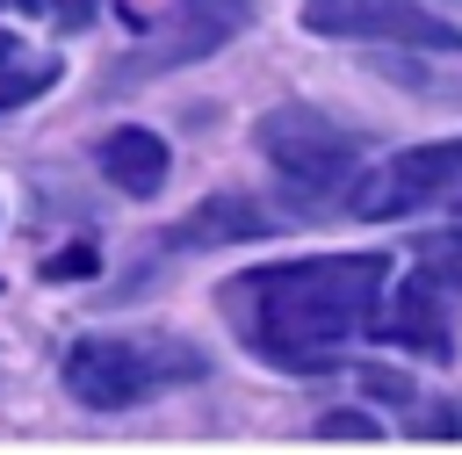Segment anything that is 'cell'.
Segmentation results:
<instances>
[{"mask_svg": "<svg viewBox=\"0 0 462 455\" xmlns=\"http://www.w3.org/2000/svg\"><path fill=\"white\" fill-rule=\"evenodd\" d=\"M43 87H58V51H22L14 36H0V108H22Z\"/></svg>", "mask_w": 462, "mask_h": 455, "instance_id": "obj_10", "label": "cell"}, {"mask_svg": "<svg viewBox=\"0 0 462 455\" xmlns=\"http://www.w3.org/2000/svg\"><path fill=\"white\" fill-rule=\"evenodd\" d=\"M87 267H94V253H87V246H72V253H65V260H58V253H51V267H43V274H51V282H58V274H65V282H72V274H87Z\"/></svg>", "mask_w": 462, "mask_h": 455, "instance_id": "obj_12", "label": "cell"}, {"mask_svg": "<svg viewBox=\"0 0 462 455\" xmlns=\"http://www.w3.org/2000/svg\"><path fill=\"white\" fill-rule=\"evenodd\" d=\"M303 29L361 36V43H404V51H462V29L426 14L419 0H303Z\"/></svg>", "mask_w": 462, "mask_h": 455, "instance_id": "obj_5", "label": "cell"}, {"mask_svg": "<svg viewBox=\"0 0 462 455\" xmlns=\"http://www.w3.org/2000/svg\"><path fill=\"white\" fill-rule=\"evenodd\" d=\"M260 152H267V166H274L296 195H310V202L346 195V188H354V166H361V144H354L332 116H318L310 101L267 108V116H260Z\"/></svg>", "mask_w": 462, "mask_h": 455, "instance_id": "obj_3", "label": "cell"}, {"mask_svg": "<svg viewBox=\"0 0 462 455\" xmlns=\"http://www.w3.org/2000/svg\"><path fill=\"white\" fill-rule=\"evenodd\" d=\"M253 22V0H173V14L137 43V58L123 65V79H144V72H173V65H195L209 51H224L238 29Z\"/></svg>", "mask_w": 462, "mask_h": 455, "instance_id": "obj_6", "label": "cell"}, {"mask_svg": "<svg viewBox=\"0 0 462 455\" xmlns=\"http://www.w3.org/2000/svg\"><path fill=\"white\" fill-rule=\"evenodd\" d=\"M260 231H274V217H260L253 202H231V195H217V202H202L173 238L180 246H209V238H260Z\"/></svg>", "mask_w": 462, "mask_h": 455, "instance_id": "obj_9", "label": "cell"}, {"mask_svg": "<svg viewBox=\"0 0 462 455\" xmlns=\"http://www.w3.org/2000/svg\"><path fill=\"white\" fill-rule=\"evenodd\" d=\"M14 7H29V14H43V22H58V29H79V22L94 14V0H14Z\"/></svg>", "mask_w": 462, "mask_h": 455, "instance_id": "obj_11", "label": "cell"}, {"mask_svg": "<svg viewBox=\"0 0 462 455\" xmlns=\"http://www.w3.org/2000/svg\"><path fill=\"white\" fill-rule=\"evenodd\" d=\"M390 260L383 253H346V260H289V267H245L224 282V318L231 332L289 376H325L346 361V347L375 325Z\"/></svg>", "mask_w": 462, "mask_h": 455, "instance_id": "obj_1", "label": "cell"}, {"mask_svg": "<svg viewBox=\"0 0 462 455\" xmlns=\"http://www.w3.org/2000/svg\"><path fill=\"white\" fill-rule=\"evenodd\" d=\"M7 7H14V0H7Z\"/></svg>", "mask_w": 462, "mask_h": 455, "instance_id": "obj_14", "label": "cell"}, {"mask_svg": "<svg viewBox=\"0 0 462 455\" xmlns=\"http://www.w3.org/2000/svg\"><path fill=\"white\" fill-rule=\"evenodd\" d=\"M318 433H325V441H368V419H346V412H339V419H325Z\"/></svg>", "mask_w": 462, "mask_h": 455, "instance_id": "obj_13", "label": "cell"}, {"mask_svg": "<svg viewBox=\"0 0 462 455\" xmlns=\"http://www.w3.org/2000/svg\"><path fill=\"white\" fill-rule=\"evenodd\" d=\"M448 195H462V137L411 144V152L383 159L368 181L346 188V209L354 217H404V209H426V202H448Z\"/></svg>", "mask_w": 462, "mask_h": 455, "instance_id": "obj_4", "label": "cell"}, {"mask_svg": "<svg viewBox=\"0 0 462 455\" xmlns=\"http://www.w3.org/2000/svg\"><path fill=\"white\" fill-rule=\"evenodd\" d=\"M209 361L202 347L188 339H166V332H94L65 354V390L94 412H130V404H152L180 383H195Z\"/></svg>", "mask_w": 462, "mask_h": 455, "instance_id": "obj_2", "label": "cell"}, {"mask_svg": "<svg viewBox=\"0 0 462 455\" xmlns=\"http://www.w3.org/2000/svg\"><path fill=\"white\" fill-rule=\"evenodd\" d=\"M368 332H383L390 347H411V354H426V361H448V289L411 267L404 289L390 296L383 325H368Z\"/></svg>", "mask_w": 462, "mask_h": 455, "instance_id": "obj_7", "label": "cell"}, {"mask_svg": "<svg viewBox=\"0 0 462 455\" xmlns=\"http://www.w3.org/2000/svg\"><path fill=\"white\" fill-rule=\"evenodd\" d=\"M101 173H108L123 195H159V181H166V144H159L152 130L123 123L116 137H101Z\"/></svg>", "mask_w": 462, "mask_h": 455, "instance_id": "obj_8", "label": "cell"}]
</instances>
